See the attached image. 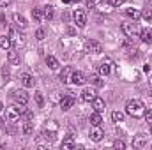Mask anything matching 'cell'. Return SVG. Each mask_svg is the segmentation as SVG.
Wrapping results in <instances>:
<instances>
[{
    "instance_id": "cell-1",
    "label": "cell",
    "mask_w": 152,
    "mask_h": 150,
    "mask_svg": "<svg viewBox=\"0 0 152 150\" xmlns=\"http://www.w3.org/2000/svg\"><path fill=\"white\" fill-rule=\"evenodd\" d=\"M126 113L129 117H133V118H140L145 113V106H143V103L140 99H129L126 103Z\"/></svg>"
},
{
    "instance_id": "cell-2",
    "label": "cell",
    "mask_w": 152,
    "mask_h": 150,
    "mask_svg": "<svg viewBox=\"0 0 152 150\" xmlns=\"http://www.w3.org/2000/svg\"><path fill=\"white\" fill-rule=\"evenodd\" d=\"M120 28H122V32H124L127 37H136V36L140 34L138 25H136V23H133V21H124Z\"/></svg>"
},
{
    "instance_id": "cell-3",
    "label": "cell",
    "mask_w": 152,
    "mask_h": 150,
    "mask_svg": "<svg viewBox=\"0 0 152 150\" xmlns=\"http://www.w3.org/2000/svg\"><path fill=\"white\" fill-rule=\"evenodd\" d=\"M147 145H149V136L145 133H138L133 138V147L134 149H147Z\"/></svg>"
},
{
    "instance_id": "cell-4",
    "label": "cell",
    "mask_w": 152,
    "mask_h": 150,
    "mask_svg": "<svg viewBox=\"0 0 152 150\" xmlns=\"http://www.w3.org/2000/svg\"><path fill=\"white\" fill-rule=\"evenodd\" d=\"M85 51H88V53H101L103 51V46H101L99 41L88 39V41H85Z\"/></svg>"
},
{
    "instance_id": "cell-5",
    "label": "cell",
    "mask_w": 152,
    "mask_h": 150,
    "mask_svg": "<svg viewBox=\"0 0 152 150\" xmlns=\"http://www.w3.org/2000/svg\"><path fill=\"white\" fill-rule=\"evenodd\" d=\"M20 117H21L20 106H9V108L5 110V118H7L9 122H16Z\"/></svg>"
},
{
    "instance_id": "cell-6",
    "label": "cell",
    "mask_w": 152,
    "mask_h": 150,
    "mask_svg": "<svg viewBox=\"0 0 152 150\" xmlns=\"http://www.w3.org/2000/svg\"><path fill=\"white\" fill-rule=\"evenodd\" d=\"M73 21H75L76 27L83 28V27L87 25V16H85V12H83V11H75V12H73Z\"/></svg>"
},
{
    "instance_id": "cell-7",
    "label": "cell",
    "mask_w": 152,
    "mask_h": 150,
    "mask_svg": "<svg viewBox=\"0 0 152 150\" xmlns=\"http://www.w3.org/2000/svg\"><path fill=\"white\" fill-rule=\"evenodd\" d=\"M20 81H21V85L27 87V88H32V87L36 85V78L32 74H28V73H21V74H20Z\"/></svg>"
},
{
    "instance_id": "cell-8",
    "label": "cell",
    "mask_w": 152,
    "mask_h": 150,
    "mask_svg": "<svg viewBox=\"0 0 152 150\" xmlns=\"http://www.w3.org/2000/svg\"><path fill=\"white\" fill-rule=\"evenodd\" d=\"M103 136H104V131L101 129V125H92V129H90V140L92 141H101Z\"/></svg>"
},
{
    "instance_id": "cell-9",
    "label": "cell",
    "mask_w": 152,
    "mask_h": 150,
    "mask_svg": "<svg viewBox=\"0 0 152 150\" xmlns=\"http://www.w3.org/2000/svg\"><path fill=\"white\" fill-rule=\"evenodd\" d=\"M110 71H112V58H104L103 62H101V66H99V74L101 76H108L110 74Z\"/></svg>"
},
{
    "instance_id": "cell-10",
    "label": "cell",
    "mask_w": 152,
    "mask_h": 150,
    "mask_svg": "<svg viewBox=\"0 0 152 150\" xmlns=\"http://www.w3.org/2000/svg\"><path fill=\"white\" fill-rule=\"evenodd\" d=\"M14 101H16V104H25V106H27V103H28V94H27L25 90H16V92H14Z\"/></svg>"
},
{
    "instance_id": "cell-11",
    "label": "cell",
    "mask_w": 152,
    "mask_h": 150,
    "mask_svg": "<svg viewBox=\"0 0 152 150\" xmlns=\"http://www.w3.org/2000/svg\"><path fill=\"white\" fill-rule=\"evenodd\" d=\"M73 106H75V99H73V95H66V97L60 99V108H62V111H69Z\"/></svg>"
},
{
    "instance_id": "cell-12",
    "label": "cell",
    "mask_w": 152,
    "mask_h": 150,
    "mask_svg": "<svg viewBox=\"0 0 152 150\" xmlns=\"http://www.w3.org/2000/svg\"><path fill=\"white\" fill-rule=\"evenodd\" d=\"M96 97V90L92 88V87H87V88H83V92H81V99L85 101V103H92V99Z\"/></svg>"
},
{
    "instance_id": "cell-13",
    "label": "cell",
    "mask_w": 152,
    "mask_h": 150,
    "mask_svg": "<svg viewBox=\"0 0 152 150\" xmlns=\"http://www.w3.org/2000/svg\"><path fill=\"white\" fill-rule=\"evenodd\" d=\"M71 76H73V67H64L60 71V74H58V79L62 83H69L71 81Z\"/></svg>"
},
{
    "instance_id": "cell-14",
    "label": "cell",
    "mask_w": 152,
    "mask_h": 150,
    "mask_svg": "<svg viewBox=\"0 0 152 150\" xmlns=\"http://www.w3.org/2000/svg\"><path fill=\"white\" fill-rule=\"evenodd\" d=\"M92 108H94V111H99V113H103L104 111V108H106V104H104V101L101 99V97H94L92 99Z\"/></svg>"
},
{
    "instance_id": "cell-15",
    "label": "cell",
    "mask_w": 152,
    "mask_h": 150,
    "mask_svg": "<svg viewBox=\"0 0 152 150\" xmlns=\"http://www.w3.org/2000/svg\"><path fill=\"white\" fill-rule=\"evenodd\" d=\"M12 20H14V25H16L18 28H21V30L27 28V20H25L23 14H18V12H16V14L12 16Z\"/></svg>"
},
{
    "instance_id": "cell-16",
    "label": "cell",
    "mask_w": 152,
    "mask_h": 150,
    "mask_svg": "<svg viewBox=\"0 0 152 150\" xmlns=\"http://www.w3.org/2000/svg\"><path fill=\"white\" fill-rule=\"evenodd\" d=\"M126 16H127V18H131V20L134 21V20L142 18V11H140V9H136V7H127V9H126Z\"/></svg>"
},
{
    "instance_id": "cell-17",
    "label": "cell",
    "mask_w": 152,
    "mask_h": 150,
    "mask_svg": "<svg viewBox=\"0 0 152 150\" xmlns=\"http://www.w3.org/2000/svg\"><path fill=\"white\" fill-rule=\"evenodd\" d=\"M7 58H9L11 66H20V64H21V57H20L18 51H9V53H7Z\"/></svg>"
},
{
    "instance_id": "cell-18",
    "label": "cell",
    "mask_w": 152,
    "mask_h": 150,
    "mask_svg": "<svg viewBox=\"0 0 152 150\" xmlns=\"http://www.w3.org/2000/svg\"><path fill=\"white\" fill-rule=\"evenodd\" d=\"M71 83H73V85H83V83H85V76H83V73H80V71H73Z\"/></svg>"
},
{
    "instance_id": "cell-19",
    "label": "cell",
    "mask_w": 152,
    "mask_h": 150,
    "mask_svg": "<svg viewBox=\"0 0 152 150\" xmlns=\"http://www.w3.org/2000/svg\"><path fill=\"white\" fill-rule=\"evenodd\" d=\"M140 39H142V42L151 44V42H152V30H149V28L140 30Z\"/></svg>"
},
{
    "instance_id": "cell-20",
    "label": "cell",
    "mask_w": 152,
    "mask_h": 150,
    "mask_svg": "<svg viewBox=\"0 0 152 150\" xmlns=\"http://www.w3.org/2000/svg\"><path fill=\"white\" fill-rule=\"evenodd\" d=\"M32 18H34L37 23H41V21L44 20V12H42V7H36V9H32Z\"/></svg>"
},
{
    "instance_id": "cell-21",
    "label": "cell",
    "mask_w": 152,
    "mask_h": 150,
    "mask_svg": "<svg viewBox=\"0 0 152 150\" xmlns=\"http://www.w3.org/2000/svg\"><path fill=\"white\" fill-rule=\"evenodd\" d=\"M42 12H44V20H53V14H55V11H53V5L46 4V5L42 7Z\"/></svg>"
},
{
    "instance_id": "cell-22",
    "label": "cell",
    "mask_w": 152,
    "mask_h": 150,
    "mask_svg": "<svg viewBox=\"0 0 152 150\" xmlns=\"http://www.w3.org/2000/svg\"><path fill=\"white\" fill-rule=\"evenodd\" d=\"M42 138L48 141V143H53L55 140H57V134H55V131H42Z\"/></svg>"
},
{
    "instance_id": "cell-23",
    "label": "cell",
    "mask_w": 152,
    "mask_h": 150,
    "mask_svg": "<svg viewBox=\"0 0 152 150\" xmlns=\"http://www.w3.org/2000/svg\"><path fill=\"white\" fill-rule=\"evenodd\" d=\"M101 122H103L101 113H99V111L90 113V124H92V125H101Z\"/></svg>"
},
{
    "instance_id": "cell-24",
    "label": "cell",
    "mask_w": 152,
    "mask_h": 150,
    "mask_svg": "<svg viewBox=\"0 0 152 150\" xmlns=\"http://www.w3.org/2000/svg\"><path fill=\"white\" fill-rule=\"evenodd\" d=\"M90 83H92L96 88H101V87L104 85V81L101 79V76H97V74H92V76H90Z\"/></svg>"
},
{
    "instance_id": "cell-25",
    "label": "cell",
    "mask_w": 152,
    "mask_h": 150,
    "mask_svg": "<svg viewBox=\"0 0 152 150\" xmlns=\"http://www.w3.org/2000/svg\"><path fill=\"white\" fill-rule=\"evenodd\" d=\"M75 147V140H73V136H66L64 138V141H62V149L64 150H69Z\"/></svg>"
},
{
    "instance_id": "cell-26",
    "label": "cell",
    "mask_w": 152,
    "mask_h": 150,
    "mask_svg": "<svg viewBox=\"0 0 152 150\" xmlns=\"http://www.w3.org/2000/svg\"><path fill=\"white\" fill-rule=\"evenodd\" d=\"M46 66H48L50 69H57V67H58V60H57L55 57L48 55V57H46Z\"/></svg>"
},
{
    "instance_id": "cell-27",
    "label": "cell",
    "mask_w": 152,
    "mask_h": 150,
    "mask_svg": "<svg viewBox=\"0 0 152 150\" xmlns=\"http://www.w3.org/2000/svg\"><path fill=\"white\" fill-rule=\"evenodd\" d=\"M32 133H34V125H32V122H30V120H25V124H23V134L28 136V134H32Z\"/></svg>"
},
{
    "instance_id": "cell-28",
    "label": "cell",
    "mask_w": 152,
    "mask_h": 150,
    "mask_svg": "<svg viewBox=\"0 0 152 150\" xmlns=\"http://www.w3.org/2000/svg\"><path fill=\"white\" fill-rule=\"evenodd\" d=\"M0 48H2V50H9V48H11V37L0 36Z\"/></svg>"
},
{
    "instance_id": "cell-29",
    "label": "cell",
    "mask_w": 152,
    "mask_h": 150,
    "mask_svg": "<svg viewBox=\"0 0 152 150\" xmlns=\"http://www.w3.org/2000/svg\"><path fill=\"white\" fill-rule=\"evenodd\" d=\"M34 99H36V103H37L39 108L44 106V95H42V92H36V94H34Z\"/></svg>"
},
{
    "instance_id": "cell-30",
    "label": "cell",
    "mask_w": 152,
    "mask_h": 150,
    "mask_svg": "<svg viewBox=\"0 0 152 150\" xmlns=\"http://www.w3.org/2000/svg\"><path fill=\"white\" fill-rule=\"evenodd\" d=\"M142 18H143V20H147V21H152V7H145V9H143Z\"/></svg>"
},
{
    "instance_id": "cell-31",
    "label": "cell",
    "mask_w": 152,
    "mask_h": 150,
    "mask_svg": "<svg viewBox=\"0 0 152 150\" xmlns=\"http://www.w3.org/2000/svg\"><path fill=\"white\" fill-rule=\"evenodd\" d=\"M112 120H113V122H122V120H124V115L120 111H113L112 113Z\"/></svg>"
},
{
    "instance_id": "cell-32",
    "label": "cell",
    "mask_w": 152,
    "mask_h": 150,
    "mask_svg": "<svg viewBox=\"0 0 152 150\" xmlns=\"http://www.w3.org/2000/svg\"><path fill=\"white\" fill-rule=\"evenodd\" d=\"M113 147H115V149H118V150H124V149H126V143H124L122 140H115Z\"/></svg>"
},
{
    "instance_id": "cell-33",
    "label": "cell",
    "mask_w": 152,
    "mask_h": 150,
    "mask_svg": "<svg viewBox=\"0 0 152 150\" xmlns=\"http://www.w3.org/2000/svg\"><path fill=\"white\" fill-rule=\"evenodd\" d=\"M44 36H46L44 28H37V32H36V39H37V41H42V39H44Z\"/></svg>"
},
{
    "instance_id": "cell-34",
    "label": "cell",
    "mask_w": 152,
    "mask_h": 150,
    "mask_svg": "<svg viewBox=\"0 0 152 150\" xmlns=\"http://www.w3.org/2000/svg\"><path fill=\"white\" fill-rule=\"evenodd\" d=\"M108 2H110L112 7H120V5L124 4V0H108Z\"/></svg>"
},
{
    "instance_id": "cell-35",
    "label": "cell",
    "mask_w": 152,
    "mask_h": 150,
    "mask_svg": "<svg viewBox=\"0 0 152 150\" xmlns=\"http://www.w3.org/2000/svg\"><path fill=\"white\" fill-rule=\"evenodd\" d=\"M143 117H145L147 124H149V125H152V111H145V113H143Z\"/></svg>"
},
{
    "instance_id": "cell-36",
    "label": "cell",
    "mask_w": 152,
    "mask_h": 150,
    "mask_svg": "<svg viewBox=\"0 0 152 150\" xmlns=\"http://www.w3.org/2000/svg\"><path fill=\"white\" fill-rule=\"evenodd\" d=\"M99 2H103V0H87V5H88V7H96Z\"/></svg>"
},
{
    "instance_id": "cell-37",
    "label": "cell",
    "mask_w": 152,
    "mask_h": 150,
    "mask_svg": "<svg viewBox=\"0 0 152 150\" xmlns=\"http://www.w3.org/2000/svg\"><path fill=\"white\" fill-rule=\"evenodd\" d=\"M23 115H25V120H30V122H32V118H34V113H32V111H28V110H27Z\"/></svg>"
},
{
    "instance_id": "cell-38",
    "label": "cell",
    "mask_w": 152,
    "mask_h": 150,
    "mask_svg": "<svg viewBox=\"0 0 152 150\" xmlns=\"http://www.w3.org/2000/svg\"><path fill=\"white\" fill-rule=\"evenodd\" d=\"M12 0H0V7H7Z\"/></svg>"
},
{
    "instance_id": "cell-39",
    "label": "cell",
    "mask_w": 152,
    "mask_h": 150,
    "mask_svg": "<svg viewBox=\"0 0 152 150\" xmlns=\"http://www.w3.org/2000/svg\"><path fill=\"white\" fill-rule=\"evenodd\" d=\"M2 74H4V78H5V81H7V79H9V71H7V69H5V67H4V69H2Z\"/></svg>"
},
{
    "instance_id": "cell-40",
    "label": "cell",
    "mask_w": 152,
    "mask_h": 150,
    "mask_svg": "<svg viewBox=\"0 0 152 150\" xmlns=\"http://www.w3.org/2000/svg\"><path fill=\"white\" fill-rule=\"evenodd\" d=\"M62 2H64V4H69V2H73V0H62Z\"/></svg>"
},
{
    "instance_id": "cell-41",
    "label": "cell",
    "mask_w": 152,
    "mask_h": 150,
    "mask_svg": "<svg viewBox=\"0 0 152 150\" xmlns=\"http://www.w3.org/2000/svg\"><path fill=\"white\" fill-rule=\"evenodd\" d=\"M2 110H4V104H2V103H0V111H2Z\"/></svg>"
},
{
    "instance_id": "cell-42",
    "label": "cell",
    "mask_w": 152,
    "mask_h": 150,
    "mask_svg": "<svg viewBox=\"0 0 152 150\" xmlns=\"http://www.w3.org/2000/svg\"><path fill=\"white\" fill-rule=\"evenodd\" d=\"M151 136H152V125H151Z\"/></svg>"
},
{
    "instance_id": "cell-43",
    "label": "cell",
    "mask_w": 152,
    "mask_h": 150,
    "mask_svg": "<svg viewBox=\"0 0 152 150\" xmlns=\"http://www.w3.org/2000/svg\"><path fill=\"white\" fill-rule=\"evenodd\" d=\"M151 87H152V78H151Z\"/></svg>"
},
{
    "instance_id": "cell-44",
    "label": "cell",
    "mask_w": 152,
    "mask_h": 150,
    "mask_svg": "<svg viewBox=\"0 0 152 150\" xmlns=\"http://www.w3.org/2000/svg\"><path fill=\"white\" fill-rule=\"evenodd\" d=\"M73 2H78V0H73Z\"/></svg>"
}]
</instances>
